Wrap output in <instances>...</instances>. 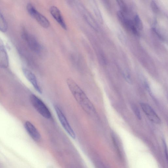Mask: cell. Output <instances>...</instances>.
Segmentation results:
<instances>
[{"mask_svg": "<svg viewBox=\"0 0 168 168\" xmlns=\"http://www.w3.org/2000/svg\"><path fill=\"white\" fill-rule=\"evenodd\" d=\"M54 108L58 119L62 126L72 138L74 140L75 139L76 137L75 133L72 128L63 111L57 105L54 106Z\"/></svg>", "mask_w": 168, "mask_h": 168, "instance_id": "obj_3", "label": "cell"}, {"mask_svg": "<svg viewBox=\"0 0 168 168\" xmlns=\"http://www.w3.org/2000/svg\"><path fill=\"white\" fill-rule=\"evenodd\" d=\"M22 37L32 51L38 53L41 52V46L35 37L26 31L23 32Z\"/></svg>", "mask_w": 168, "mask_h": 168, "instance_id": "obj_5", "label": "cell"}, {"mask_svg": "<svg viewBox=\"0 0 168 168\" xmlns=\"http://www.w3.org/2000/svg\"><path fill=\"white\" fill-rule=\"evenodd\" d=\"M27 10L31 16L35 19L42 27L47 28L50 26V23L47 18L39 13L32 4H27Z\"/></svg>", "mask_w": 168, "mask_h": 168, "instance_id": "obj_4", "label": "cell"}, {"mask_svg": "<svg viewBox=\"0 0 168 168\" xmlns=\"http://www.w3.org/2000/svg\"><path fill=\"white\" fill-rule=\"evenodd\" d=\"M8 25L4 15L0 11V31L5 33L7 31Z\"/></svg>", "mask_w": 168, "mask_h": 168, "instance_id": "obj_12", "label": "cell"}, {"mask_svg": "<svg viewBox=\"0 0 168 168\" xmlns=\"http://www.w3.org/2000/svg\"><path fill=\"white\" fill-rule=\"evenodd\" d=\"M22 70L24 76L32 84L34 88L40 94H42V89L39 85L35 75L26 68L23 67Z\"/></svg>", "mask_w": 168, "mask_h": 168, "instance_id": "obj_7", "label": "cell"}, {"mask_svg": "<svg viewBox=\"0 0 168 168\" xmlns=\"http://www.w3.org/2000/svg\"><path fill=\"white\" fill-rule=\"evenodd\" d=\"M163 144L164 147V153L166 157V158L167 161L168 160V152H167V145L165 142L164 140L163 141Z\"/></svg>", "mask_w": 168, "mask_h": 168, "instance_id": "obj_20", "label": "cell"}, {"mask_svg": "<svg viewBox=\"0 0 168 168\" xmlns=\"http://www.w3.org/2000/svg\"><path fill=\"white\" fill-rule=\"evenodd\" d=\"M135 26L137 29L142 30L143 29V25L142 22L138 15H136L134 18Z\"/></svg>", "mask_w": 168, "mask_h": 168, "instance_id": "obj_13", "label": "cell"}, {"mask_svg": "<svg viewBox=\"0 0 168 168\" xmlns=\"http://www.w3.org/2000/svg\"><path fill=\"white\" fill-rule=\"evenodd\" d=\"M67 84L70 92L83 109L89 114H95V109L88 96L72 79L68 78Z\"/></svg>", "mask_w": 168, "mask_h": 168, "instance_id": "obj_1", "label": "cell"}, {"mask_svg": "<svg viewBox=\"0 0 168 168\" xmlns=\"http://www.w3.org/2000/svg\"><path fill=\"white\" fill-rule=\"evenodd\" d=\"M79 9L81 11L84 15V17L85 20L93 28L96 30L98 29V25L95 21L94 18H93L91 14H90L87 11L86 9L84 8L82 5L79 4Z\"/></svg>", "mask_w": 168, "mask_h": 168, "instance_id": "obj_10", "label": "cell"}, {"mask_svg": "<svg viewBox=\"0 0 168 168\" xmlns=\"http://www.w3.org/2000/svg\"><path fill=\"white\" fill-rule=\"evenodd\" d=\"M94 7H93V8H94V13L96 17H97L99 21H100L102 23L103 21V20H102V15L100 13V12L99 11V9L95 3H94Z\"/></svg>", "mask_w": 168, "mask_h": 168, "instance_id": "obj_14", "label": "cell"}, {"mask_svg": "<svg viewBox=\"0 0 168 168\" xmlns=\"http://www.w3.org/2000/svg\"><path fill=\"white\" fill-rule=\"evenodd\" d=\"M50 12L53 18L60 26L64 29L66 30V25L60 10L55 6H52L50 9Z\"/></svg>", "mask_w": 168, "mask_h": 168, "instance_id": "obj_8", "label": "cell"}, {"mask_svg": "<svg viewBox=\"0 0 168 168\" xmlns=\"http://www.w3.org/2000/svg\"><path fill=\"white\" fill-rule=\"evenodd\" d=\"M9 64V60L7 52L4 46L0 44V67L7 68Z\"/></svg>", "mask_w": 168, "mask_h": 168, "instance_id": "obj_11", "label": "cell"}, {"mask_svg": "<svg viewBox=\"0 0 168 168\" xmlns=\"http://www.w3.org/2000/svg\"><path fill=\"white\" fill-rule=\"evenodd\" d=\"M140 105L143 112L151 122L157 124L161 123L160 118L150 105L145 103H141Z\"/></svg>", "mask_w": 168, "mask_h": 168, "instance_id": "obj_6", "label": "cell"}, {"mask_svg": "<svg viewBox=\"0 0 168 168\" xmlns=\"http://www.w3.org/2000/svg\"><path fill=\"white\" fill-rule=\"evenodd\" d=\"M117 15L118 19L121 22V23L123 25L126 18L124 17L123 12L121 11H118L117 12Z\"/></svg>", "mask_w": 168, "mask_h": 168, "instance_id": "obj_16", "label": "cell"}, {"mask_svg": "<svg viewBox=\"0 0 168 168\" xmlns=\"http://www.w3.org/2000/svg\"><path fill=\"white\" fill-rule=\"evenodd\" d=\"M25 128L30 136L34 141L38 142L41 139V136L38 130L33 124L27 121L24 124Z\"/></svg>", "mask_w": 168, "mask_h": 168, "instance_id": "obj_9", "label": "cell"}, {"mask_svg": "<svg viewBox=\"0 0 168 168\" xmlns=\"http://www.w3.org/2000/svg\"><path fill=\"white\" fill-rule=\"evenodd\" d=\"M132 110L136 116L138 118L139 120H141V115L140 112L137 107L136 105H133L132 106Z\"/></svg>", "mask_w": 168, "mask_h": 168, "instance_id": "obj_15", "label": "cell"}, {"mask_svg": "<svg viewBox=\"0 0 168 168\" xmlns=\"http://www.w3.org/2000/svg\"><path fill=\"white\" fill-rule=\"evenodd\" d=\"M30 99L34 107L40 115L47 119L51 118L52 115L50 111L41 99L33 94L31 96Z\"/></svg>", "mask_w": 168, "mask_h": 168, "instance_id": "obj_2", "label": "cell"}, {"mask_svg": "<svg viewBox=\"0 0 168 168\" xmlns=\"http://www.w3.org/2000/svg\"><path fill=\"white\" fill-rule=\"evenodd\" d=\"M112 139L114 145L117 149L118 154L119 155L120 157H121V152L119 148L118 147V145L117 144V140L116 138H115V135L113 134L112 135Z\"/></svg>", "mask_w": 168, "mask_h": 168, "instance_id": "obj_18", "label": "cell"}, {"mask_svg": "<svg viewBox=\"0 0 168 168\" xmlns=\"http://www.w3.org/2000/svg\"><path fill=\"white\" fill-rule=\"evenodd\" d=\"M118 4H119L121 10L124 12H126L127 11V8L126 4L123 1H117Z\"/></svg>", "mask_w": 168, "mask_h": 168, "instance_id": "obj_17", "label": "cell"}, {"mask_svg": "<svg viewBox=\"0 0 168 168\" xmlns=\"http://www.w3.org/2000/svg\"><path fill=\"white\" fill-rule=\"evenodd\" d=\"M151 6L152 10L154 13H157L159 10V8L156 3L154 1H152Z\"/></svg>", "mask_w": 168, "mask_h": 168, "instance_id": "obj_19", "label": "cell"}]
</instances>
